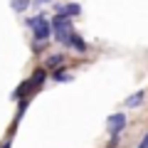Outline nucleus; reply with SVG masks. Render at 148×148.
<instances>
[{"label": "nucleus", "instance_id": "f8f14e48", "mask_svg": "<svg viewBox=\"0 0 148 148\" xmlns=\"http://www.w3.org/2000/svg\"><path fill=\"white\" fill-rule=\"evenodd\" d=\"M35 3H37V5H42V3H49V0H35Z\"/></svg>", "mask_w": 148, "mask_h": 148}, {"label": "nucleus", "instance_id": "6e6552de", "mask_svg": "<svg viewBox=\"0 0 148 148\" xmlns=\"http://www.w3.org/2000/svg\"><path fill=\"white\" fill-rule=\"evenodd\" d=\"M62 62H64V57H62V54H52V57H49L47 62H45V67H59Z\"/></svg>", "mask_w": 148, "mask_h": 148}, {"label": "nucleus", "instance_id": "1a4fd4ad", "mask_svg": "<svg viewBox=\"0 0 148 148\" xmlns=\"http://www.w3.org/2000/svg\"><path fill=\"white\" fill-rule=\"evenodd\" d=\"M27 5H30V0H12V10H15V12L27 10Z\"/></svg>", "mask_w": 148, "mask_h": 148}, {"label": "nucleus", "instance_id": "9b49d317", "mask_svg": "<svg viewBox=\"0 0 148 148\" xmlns=\"http://www.w3.org/2000/svg\"><path fill=\"white\" fill-rule=\"evenodd\" d=\"M138 148H148V133H146V138L141 141V146H138Z\"/></svg>", "mask_w": 148, "mask_h": 148}, {"label": "nucleus", "instance_id": "f03ea898", "mask_svg": "<svg viewBox=\"0 0 148 148\" xmlns=\"http://www.w3.org/2000/svg\"><path fill=\"white\" fill-rule=\"evenodd\" d=\"M52 22V32H54V37H57L62 45H67L69 42V37L74 35V30H72V20L69 17H64V15H57L54 20H49Z\"/></svg>", "mask_w": 148, "mask_h": 148}, {"label": "nucleus", "instance_id": "423d86ee", "mask_svg": "<svg viewBox=\"0 0 148 148\" xmlns=\"http://www.w3.org/2000/svg\"><path fill=\"white\" fill-rule=\"evenodd\" d=\"M143 99H146V94H143V91H136V94H131L126 99V106L128 109H138V106L143 104Z\"/></svg>", "mask_w": 148, "mask_h": 148}, {"label": "nucleus", "instance_id": "9d476101", "mask_svg": "<svg viewBox=\"0 0 148 148\" xmlns=\"http://www.w3.org/2000/svg\"><path fill=\"white\" fill-rule=\"evenodd\" d=\"M54 79H57V82H67V79H69V74H64V72H57V74H54Z\"/></svg>", "mask_w": 148, "mask_h": 148}, {"label": "nucleus", "instance_id": "39448f33", "mask_svg": "<svg viewBox=\"0 0 148 148\" xmlns=\"http://www.w3.org/2000/svg\"><path fill=\"white\" fill-rule=\"evenodd\" d=\"M45 77H47V74H45V69H37L30 79H27V82H30V86H32V91L40 89V84H45Z\"/></svg>", "mask_w": 148, "mask_h": 148}, {"label": "nucleus", "instance_id": "7ed1b4c3", "mask_svg": "<svg viewBox=\"0 0 148 148\" xmlns=\"http://www.w3.org/2000/svg\"><path fill=\"white\" fill-rule=\"evenodd\" d=\"M106 123H109V131L114 133V138H116L119 133H121L123 128H126V116H123V114H111Z\"/></svg>", "mask_w": 148, "mask_h": 148}, {"label": "nucleus", "instance_id": "20e7f679", "mask_svg": "<svg viewBox=\"0 0 148 148\" xmlns=\"http://www.w3.org/2000/svg\"><path fill=\"white\" fill-rule=\"evenodd\" d=\"M82 12V8L77 5V3H69V5H59V15H64V17H77Z\"/></svg>", "mask_w": 148, "mask_h": 148}, {"label": "nucleus", "instance_id": "0eeeda50", "mask_svg": "<svg viewBox=\"0 0 148 148\" xmlns=\"http://www.w3.org/2000/svg\"><path fill=\"white\" fill-rule=\"evenodd\" d=\"M69 47H74V49H77V52H86V49H89V47H86V42H84V40H82V37L79 35H72V37H69Z\"/></svg>", "mask_w": 148, "mask_h": 148}, {"label": "nucleus", "instance_id": "f257e3e1", "mask_svg": "<svg viewBox=\"0 0 148 148\" xmlns=\"http://www.w3.org/2000/svg\"><path fill=\"white\" fill-rule=\"evenodd\" d=\"M27 25L32 27V35H35V45H37L35 49H42L40 45L47 42V37L52 35V22H49L45 15H37V17H30V20H27Z\"/></svg>", "mask_w": 148, "mask_h": 148}, {"label": "nucleus", "instance_id": "ddd939ff", "mask_svg": "<svg viewBox=\"0 0 148 148\" xmlns=\"http://www.w3.org/2000/svg\"><path fill=\"white\" fill-rule=\"evenodd\" d=\"M3 148H10V143H5V146H3Z\"/></svg>", "mask_w": 148, "mask_h": 148}]
</instances>
